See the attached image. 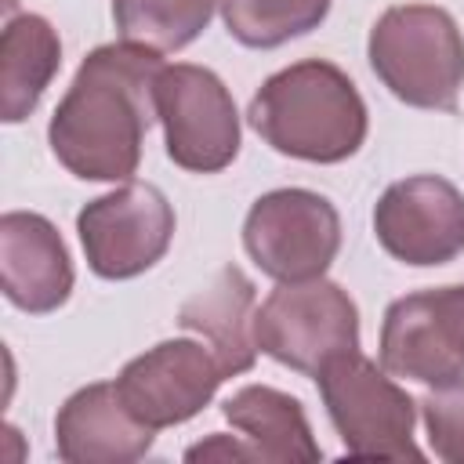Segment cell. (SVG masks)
I'll return each instance as SVG.
<instances>
[{"label":"cell","instance_id":"obj_18","mask_svg":"<svg viewBox=\"0 0 464 464\" xmlns=\"http://www.w3.org/2000/svg\"><path fill=\"white\" fill-rule=\"evenodd\" d=\"M218 11L232 40L254 51H272L319 29L330 14V0H218Z\"/></svg>","mask_w":464,"mask_h":464},{"label":"cell","instance_id":"obj_1","mask_svg":"<svg viewBox=\"0 0 464 464\" xmlns=\"http://www.w3.org/2000/svg\"><path fill=\"white\" fill-rule=\"evenodd\" d=\"M160 72L163 62L149 47H94L47 123L54 160L80 181H130L156 120Z\"/></svg>","mask_w":464,"mask_h":464},{"label":"cell","instance_id":"obj_8","mask_svg":"<svg viewBox=\"0 0 464 464\" xmlns=\"http://www.w3.org/2000/svg\"><path fill=\"white\" fill-rule=\"evenodd\" d=\"M174 225L170 199L149 181H123L76 214L87 268L112 283L149 272L170 250Z\"/></svg>","mask_w":464,"mask_h":464},{"label":"cell","instance_id":"obj_6","mask_svg":"<svg viewBox=\"0 0 464 464\" xmlns=\"http://www.w3.org/2000/svg\"><path fill=\"white\" fill-rule=\"evenodd\" d=\"M156 120L174 167L192 174L225 170L243 145L239 109L225 80L192 62L163 65L156 80Z\"/></svg>","mask_w":464,"mask_h":464},{"label":"cell","instance_id":"obj_20","mask_svg":"<svg viewBox=\"0 0 464 464\" xmlns=\"http://www.w3.org/2000/svg\"><path fill=\"white\" fill-rule=\"evenodd\" d=\"M185 460H192V464H199V460H218V464H250V460H257V453H254V446H250L246 439H232V435L214 431V435H207L203 442L188 446V450H185Z\"/></svg>","mask_w":464,"mask_h":464},{"label":"cell","instance_id":"obj_11","mask_svg":"<svg viewBox=\"0 0 464 464\" xmlns=\"http://www.w3.org/2000/svg\"><path fill=\"white\" fill-rule=\"evenodd\" d=\"M373 236L402 265H450L464 254V192L439 174L392 181L373 207Z\"/></svg>","mask_w":464,"mask_h":464},{"label":"cell","instance_id":"obj_7","mask_svg":"<svg viewBox=\"0 0 464 464\" xmlns=\"http://www.w3.org/2000/svg\"><path fill=\"white\" fill-rule=\"evenodd\" d=\"M243 246L276 283L319 279L341 250V214L312 188H272L250 203Z\"/></svg>","mask_w":464,"mask_h":464},{"label":"cell","instance_id":"obj_3","mask_svg":"<svg viewBox=\"0 0 464 464\" xmlns=\"http://www.w3.org/2000/svg\"><path fill=\"white\" fill-rule=\"evenodd\" d=\"M373 76L406 105L453 112L464 87V33L439 4L388 7L366 40Z\"/></svg>","mask_w":464,"mask_h":464},{"label":"cell","instance_id":"obj_15","mask_svg":"<svg viewBox=\"0 0 464 464\" xmlns=\"http://www.w3.org/2000/svg\"><path fill=\"white\" fill-rule=\"evenodd\" d=\"M225 420L243 431L261 464H312L323 457L301 399L272 384H243L221 402Z\"/></svg>","mask_w":464,"mask_h":464},{"label":"cell","instance_id":"obj_13","mask_svg":"<svg viewBox=\"0 0 464 464\" xmlns=\"http://www.w3.org/2000/svg\"><path fill=\"white\" fill-rule=\"evenodd\" d=\"M156 442L120 399L116 381H94L72 392L54 417V450L65 464H134Z\"/></svg>","mask_w":464,"mask_h":464},{"label":"cell","instance_id":"obj_9","mask_svg":"<svg viewBox=\"0 0 464 464\" xmlns=\"http://www.w3.org/2000/svg\"><path fill=\"white\" fill-rule=\"evenodd\" d=\"M381 366L428 388L464 377V283L395 297L381 323Z\"/></svg>","mask_w":464,"mask_h":464},{"label":"cell","instance_id":"obj_5","mask_svg":"<svg viewBox=\"0 0 464 464\" xmlns=\"http://www.w3.org/2000/svg\"><path fill=\"white\" fill-rule=\"evenodd\" d=\"M257 348L304 377H315L334 355L359 348V308L330 279L279 283L254 315Z\"/></svg>","mask_w":464,"mask_h":464},{"label":"cell","instance_id":"obj_10","mask_svg":"<svg viewBox=\"0 0 464 464\" xmlns=\"http://www.w3.org/2000/svg\"><path fill=\"white\" fill-rule=\"evenodd\" d=\"M225 377L228 373L210 352V344L192 337H174L134 355L120 370L116 392L141 424L160 431L203 413Z\"/></svg>","mask_w":464,"mask_h":464},{"label":"cell","instance_id":"obj_19","mask_svg":"<svg viewBox=\"0 0 464 464\" xmlns=\"http://www.w3.org/2000/svg\"><path fill=\"white\" fill-rule=\"evenodd\" d=\"M417 406L431 453L446 464H464V377L431 388Z\"/></svg>","mask_w":464,"mask_h":464},{"label":"cell","instance_id":"obj_2","mask_svg":"<svg viewBox=\"0 0 464 464\" xmlns=\"http://www.w3.org/2000/svg\"><path fill=\"white\" fill-rule=\"evenodd\" d=\"M246 120L268 149L304 163H344L370 130L359 87L341 65L323 58L272 72L254 91Z\"/></svg>","mask_w":464,"mask_h":464},{"label":"cell","instance_id":"obj_17","mask_svg":"<svg viewBox=\"0 0 464 464\" xmlns=\"http://www.w3.org/2000/svg\"><path fill=\"white\" fill-rule=\"evenodd\" d=\"M218 0H112V22L123 44L174 54L188 47L214 18Z\"/></svg>","mask_w":464,"mask_h":464},{"label":"cell","instance_id":"obj_16","mask_svg":"<svg viewBox=\"0 0 464 464\" xmlns=\"http://www.w3.org/2000/svg\"><path fill=\"white\" fill-rule=\"evenodd\" d=\"M62 69L58 29L44 14H14L0 33V120L22 123Z\"/></svg>","mask_w":464,"mask_h":464},{"label":"cell","instance_id":"obj_12","mask_svg":"<svg viewBox=\"0 0 464 464\" xmlns=\"http://www.w3.org/2000/svg\"><path fill=\"white\" fill-rule=\"evenodd\" d=\"M76 272L54 221L33 210H7L0 218V286L4 297L29 312H58L72 294Z\"/></svg>","mask_w":464,"mask_h":464},{"label":"cell","instance_id":"obj_4","mask_svg":"<svg viewBox=\"0 0 464 464\" xmlns=\"http://www.w3.org/2000/svg\"><path fill=\"white\" fill-rule=\"evenodd\" d=\"M319 399L326 417L355 460H420L413 442L417 402L392 381L384 366L366 359L359 348L334 355L319 373Z\"/></svg>","mask_w":464,"mask_h":464},{"label":"cell","instance_id":"obj_14","mask_svg":"<svg viewBox=\"0 0 464 464\" xmlns=\"http://www.w3.org/2000/svg\"><path fill=\"white\" fill-rule=\"evenodd\" d=\"M254 315H257V294L254 283L239 265H225L207 290L192 294L181 312L178 326L199 334L228 377L254 370L257 362V337H254Z\"/></svg>","mask_w":464,"mask_h":464}]
</instances>
